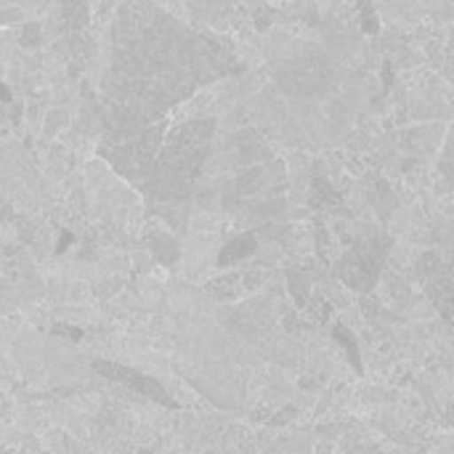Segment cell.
Masks as SVG:
<instances>
[{
	"label": "cell",
	"instance_id": "6da1fadb",
	"mask_svg": "<svg viewBox=\"0 0 454 454\" xmlns=\"http://www.w3.org/2000/svg\"><path fill=\"white\" fill-rule=\"evenodd\" d=\"M253 250H255V239H253L250 234L234 237V239L226 245V250H223V263H231V261H237V258H242V255H250Z\"/></svg>",
	"mask_w": 454,
	"mask_h": 454
}]
</instances>
